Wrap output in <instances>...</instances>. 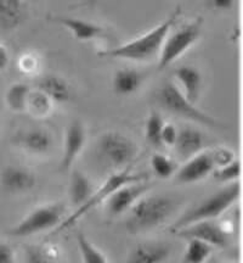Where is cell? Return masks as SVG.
<instances>
[{
	"mask_svg": "<svg viewBox=\"0 0 243 263\" xmlns=\"http://www.w3.org/2000/svg\"><path fill=\"white\" fill-rule=\"evenodd\" d=\"M181 14V9L176 8L172 15L166 21L156 26L150 32L145 33L141 37L134 39L129 43L112 49V50L101 51L100 57L113 58V59H124L130 61H150L159 55L160 48H162L164 39L168 33L172 31L174 24L178 20V16Z\"/></svg>",
	"mask_w": 243,
	"mask_h": 263,
	"instance_id": "cell-1",
	"label": "cell"
},
{
	"mask_svg": "<svg viewBox=\"0 0 243 263\" xmlns=\"http://www.w3.org/2000/svg\"><path fill=\"white\" fill-rule=\"evenodd\" d=\"M174 199L164 195L141 196L130 207L127 229L131 234L149 232L163 224L175 210Z\"/></svg>",
	"mask_w": 243,
	"mask_h": 263,
	"instance_id": "cell-2",
	"label": "cell"
},
{
	"mask_svg": "<svg viewBox=\"0 0 243 263\" xmlns=\"http://www.w3.org/2000/svg\"><path fill=\"white\" fill-rule=\"evenodd\" d=\"M156 99L164 111L174 115V116L181 117L184 120L191 121V122L209 128H220L221 126L214 117L209 116L208 114L197 108L196 104H192L179 89L178 85L173 82L164 83L157 93Z\"/></svg>",
	"mask_w": 243,
	"mask_h": 263,
	"instance_id": "cell-3",
	"label": "cell"
},
{
	"mask_svg": "<svg viewBox=\"0 0 243 263\" xmlns=\"http://www.w3.org/2000/svg\"><path fill=\"white\" fill-rule=\"evenodd\" d=\"M239 196V185L237 183H232L225 188L220 189L207 199L203 200L201 203L192 207L191 210L184 213L180 217L173 230L183 228L195 222L206 221V219H213L222 215L230 206L234 203Z\"/></svg>",
	"mask_w": 243,
	"mask_h": 263,
	"instance_id": "cell-4",
	"label": "cell"
},
{
	"mask_svg": "<svg viewBox=\"0 0 243 263\" xmlns=\"http://www.w3.org/2000/svg\"><path fill=\"white\" fill-rule=\"evenodd\" d=\"M147 178H149V174L133 173L129 166L121 170L120 172L113 174V176H111L110 178H108L106 182L101 185V188H98L96 192H93L89 199H88L83 205L78 207V210L73 213V215L68 217L67 219H65L64 222L60 223V224L56 227V229L54 230V234H57V233L62 232V230L70 228V227L73 226L78 219H80L82 217L85 215V213L89 212L91 209H94V207H96L98 203H101L103 201H105V200H107L111 194H112L116 189L119 188V186L128 183L147 180Z\"/></svg>",
	"mask_w": 243,
	"mask_h": 263,
	"instance_id": "cell-5",
	"label": "cell"
},
{
	"mask_svg": "<svg viewBox=\"0 0 243 263\" xmlns=\"http://www.w3.org/2000/svg\"><path fill=\"white\" fill-rule=\"evenodd\" d=\"M201 29L202 18H197L191 24L183 26L178 31H170L164 39L159 51V70H166L174 61L178 60L184 52L189 50L201 35Z\"/></svg>",
	"mask_w": 243,
	"mask_h": 263,
	"instance_id": "cell-6",
	"label": "cell"
},
{
	"mask_svg": "<svg viewBox=\"0 0 243 263\" xmlns=\"http://www.w3.org/2000/svg\"><path fill=\"white\" fill-rule=\"evenodd\" d=\"M65 206L62 203H49L37 207L9 232L10 235L16 238H26L45 230L56 228L62 221Z\"/></svg>",
	"mask_w": 243,
	"mask_h": 263,
	"instance_id": "cell-7",
	"label": "cell"
},
{
	"mask_svg": "<svg viewBox=\"0 0 243 263\" xmlns=\"http://www.w3.org/2000/svg\"><path fill=\"white\" fill-rule=\"evenodd\" d=\"M98 151L114 167H128L137 155V146L119 132H107L98 140Z\"/></svg>",
	"mask_w": 243,
	"mask_h": 263,
	"instance_id": "cell-8",
	"label": "cell"
},
{
	"mask_svg": "<svg viewBox=\"0 0 243 263\" xmlns=\"http://www.w3.org/2000/svg\"><path fill=\"white\" fill-rule=\"evenodd\" d=\"M173 232L184 239L196 238L215 248H225L228 245V233L222 226L216 224L212 219L195 222Z\"/></svg>",
	"mask_w": 243,
	"mask_h": 263,
	"instance_id": "cell-9",
	"label": "cell"
},
{
	"mask_svg": "<svg viewBox=\"0 0 243 263\" xmlns=\"http://www.w3.org/2000/svg\"><path fill=\"white\" fill-rule=\"evenodd\" d=\"M152 188V184L146 180L128 183L114 190L108 197V211L111 215L118 216L124 213Z\"/></svg>",
	"mask_w": 243,
	"mask_h": 263,
	"instance_id": "cell-10",
	"label": "cell"
},
{
	"mask_svg": "<svg viewBox=\"0 0 243 263\" xmlns=\"http://www.w3.org/2000/svg\"><path fill=\"white\" fill-rule=\"evenodd\" d=\"M214 168L211 151H199L195 156L186 160V163L176 173V179L183 184L196 183L205 179Z\"/></svg>",
	"mask_w": 243,
	"mask_h": 263,
	"instance_id": "cell-11",
	"label": "cell"
},
{
	"mask_svg": "<svg viewBox=\"0 0 243 263\" xmlns=\"http://www.w3.org/2000/svg\"><path fill=\"white\" fill-rule=\"evenodd\" d=\"M85 143H87V132H85L84 124L80 121L71 122L66 130L64 156L61 160L62 171L67 172L72 168L77 157L84 149Z\"/></svg>",
	"mask_w": 243,
	"mask_h": 263,
	"instance_id": "cell-12",
	"label": "cell"
},
{
	"mask_svg": "<svg viewBox=\"0 0 243 263\" xmlns=\"http://www.w3.org/2000/svg\"><path fill=\"white\" fill-rule=\"evenodd\" d=\"M3 189L9 194H22L32 190L37 184V178L31 171L24 167L9 166L0 177Z\"/></svg>",
	"mask_w": 243,
	"mask_h": 263,
	"instance_id": "cell-13",
	"label": "cell"
},
{
	"mask_svg": "<svg viewBox=\"0 0 243 263\" xmlns=\"http://www.w3.org/2000/svg\"><path fill=\"white\" fill-rule=\"evenodd\" d=\"M27 0H0V31L11 32L27 18Z\"/></svg>",
	"mask_w": 243,
	"mask_h": 263,
	"instance_id": "cell-14",
	"label": "cell"
},
{
	"mask_svg": "<svg viewBox=\"0 0 243 263\" xmlns=\"http://www.w3.org/2000/svg\"><path fill=\"white\" fill-rule=\"evenodd\" d=\"M49 20L52 22L64 26L67 28L73 37L77 41L80 42H89L93 39L100 37L104 33V28L101 26L93 22L84 21V20H79L75 17H68V16H50Z\"/></svg>",
	"mask_w": 243,
	"mask_h": 263,
	"instance_id": "cell-15",
	"label": "cell"
},
{
	"mask_svg": "<svg viewBox=\"0 0 243 263\" xmlns=\"http://www.w3.org/2000/svg\"><path fill=\"white\" fill-rule=\"evenodd\" d=\"M37 89L44 93L52 103L66 104L72 100V88L67 81L56 74H45L37 81Z\"/></svg>",
	"mask_w": 243,
	"mask_h": 263,
	"instance_id": "cell-16",
	"label": "cell"
},
{
	"mask_svg": "<svg viewBox=\"0 0 243 263\" xmlns=\"http://www.w3.org/2000/svg\"><path fill=\"white\" fill-rule=\"evenodd\" d=\"M175 78L181 84L184 95L192 104H196L198 101L199 95H201L203 84L201 72L193 66L184 65L175 70Z\"/></svg>",
	"mask_w": 243,
	"mask_h": 263,
	"instance_id": "cell-17",
	"label": "cell"
},
{
	"mask_svg": "<svg viewBox=\"0 0 243 263\" xmlns=\"http://www.w3.org/2000/svg\"><path fill=\"white\" fill-rule=\"evenodd\" d=\"M174 146L181 159L189 160L190 157L195 156L196 154L202 151L205 146V137L201 132L195 128H183L181 130H179Z\"/></svg>",
	"mask_w": 243,
	"mask_h": 263,
	"instance_id": "cell-18",
	"label": "cell"
},
{
	"mask_svg": "<svg viewBox=\"0 0 243 263\" xmlns=\"http://www.w3.org/2000/svg\"><path fill=\"white\" fill-rule=\"evenodd\" d=\"M19 145L32 155H45L52 147V137L40 128L28 129L19 137Z\"/></svg>",
	"mask_w": 243,
	"mask_h": 263,
	"instance_id": "cell-19",
	"label": "cell"
},
{
	"mask_svg": "<svg viewBox=\"0 0 243 263\" xmlns=\"http://www.w3.org/2000/svg\"><path fill=\"white\" fill-rule=\"evenodd\" d=\"M169 248L162 242L140 244L131 250L128 261L133 263H158L169 257Z\"/></svg>",
	"mask_w": 243,
	"mask_h": 263,
	"instance_id": "cell-20",
	"label": "cell"
},
{
	"mask_svg": "<svg viewBox=\"0 0 243 263\" xmlns=\"http://www.w3.org/2000/svg\"><path fill=\"white\" fill-rule=\"evenodd\" d=\"M144 83V74L134 68H121L113 76V91L121 97L134 94Z\"/></svg>",
	"mask_w": 243,
	"mask_h": 263,
	"instance_id": "cell-21",
	"label": "cell"
},
{
	"mask_svg": "<svg viewBox=\"0 0 243 263\" xmlns=\"http://www.w3.org/2000/svg\"><path fill=\"white\" fill-rule=\"evenodd\" d=\"M93 184L80 171H73L70 182V199L75 206H82L93 194Z\"/></svg>",
	"mask_w": 243,
	"mask_h": 263,
	"instance_id": "cell-22",
	"label": "cell"
},
{
	"mask_svg": "<svg viewBox=\"0 0 243 263\" xmlns=\"http://www.w3.org/2000/svg\"><path fill=\"white\" fill-rule=\"evenodd\" d=\"M29 93L31 88L27 84L21 82L11 84L5 93V103L14 112H22L27 108Z\"/></svg>",
	"mask_w": 243,
	"mask_h": 263,
	"instance_id": "cell-23",
	"label": "cell"
},
{
	"mask_svg": "<svg viewBox=\"0 0 243 263\" xmlns=\"http://www.w3.org/2000/svg\"><path fill=\"white\" fill-rule=\"evenodd\" d=\"M189 244L184 254L183 262L185 263H202L209 257L212 248L209 244L196 238H189Z\"/></svg>",
	"mask_w": 243,
	"mask_h": 263,
	"instance_id": "cell-24",
	"label": "cell"
},
{
	"mask_svg": "<svg viewBox=\"0 0 243 263\" xmlns=\"http://www.w3.org/2000/svg\"><path fill=\"white\" fill-rule=\"evenodd\" d=\"M77 244L79 249L82 259L87 263H105L107 258L100 250L91 244L90 240L84 235L83 232H77Z\"/></svg>",
	"mask_w": 243,
	"mask_h": 263,
	"instance_id": "cell-25",
	"label": "cell"
},
{
	"mask_svg": "<svg viewBox=\"0 0 243 263\" xmlns=\"http://www.w3.org/2000/svg\"><path fill=\"white\" fill-rule=\"evenodd\" d=\"M52 104L54 103L43 91L38 89L35 91L31 90L26 110H28L34 117H45L50 112Z\"/></svg>",
	"mask_w": 243,
	"mask_h": 263,
	"instance_id": "cell-26",
	"label": "cell"
},
{
	"mask_svg": "<svg viewBox=\"0 0 243 263\" xmlns=\"http://www.w3.org/2000/svg\"><path fill=\"white\" fill-rule=\"evenodd\" d=\"M151 167L154 176L160 179H168L175 173L176 163L170 157L163 154H154L151 159Z\"/></svg>",
	"mask_w": 243,
	"mask_h": 263,
	"instance_id": "cell-27",
	"label": "cell"
},
{
	"mask_svg": "<svg viewBox=\"0 0 243 263\" xmlns=\"http://www.w3.org/2000/svg\"><path fill=\"white\" fill-rule=\"evenodd\" d=\"M164 121L157 111H152L146 121L145 134L147 143L151 145L158 147L162 145L160 143V132H162Z\"/></svg>",
	"mask_w": 243,
	"mask_h": 263,
	"instance_id": "cell-28",
	"label": "cell"
},
{
	"mask_svg": "<svg viewBox=\"0 0 243 263\" xmlns=\"http://www.w3.org/2000/svg\"><path fill=\"white\" fill-rule=\"evenodd\" d=\"M213 177L220 183H229L236 180L241 174V163L239 161L234 160L225 166L216 167L213 170Z\"/></svg>",
	"mask_w": 243,
	"mask_h": 263,
	"instance_id": "cell-29",
	"label": "cell"
},
{
	"mask_svg": "<svg viewBox=\"0 0 243 263\" xmlns=\"http://www.w3.org/2000/svg\"><path fill=\"white\" fill-rule=\"evenodd\" d=\"M211 155L215 168L216 167L225 166V164H228L235 160V154L230 149H228V147H216V149L211 151Z\"/></svg>",
	"mask_w": 243,
	"mask_h": 263,
	"instance_id": "cell-30",
	"label": "cell"
},
{
	"mask_svg": "<svg viewBox=\"0 0 243 263\" xmlns=\"http://www.w3.org/2000/svg\"><path fill=\"white\" fill-rule=\"evenodd\" d=\"M27 261L28 262H49L54 259V256H51V252L48 249L42 248H28L27 249Z\"/></svg>",
	"mask_w": 243,
	"mask_h": 263,
	"instance_id": "cell-31",
	"label": "cell"
},
{
	"mask_svg": "<svg viewBox=\"0 0 243 263\" xmlns=\"http://www.w3.org/2000/svg\"><path fill=\"white\" fill-rule=\"evenodd\" d=\"M179 130L172 123H164L162 132H160V143L162 145L174 146Z\"/></svg>",
	"mask_w": 243,
	"mask_h": 263,
	"instance_id": "cell-32",
	"label": "cell"
},
{
	"mask_svg": "<svg viewBox=\"0 0 243 263\" xmlns=\"http://www.w3.org/2000/svg\"><path fill=\"white\" fill-rule=\"evenodd\" d=\"M19 68H21L22 72H26V73L34 72L35 68H37V59L33 57V55H24V57L19 59Z\"/></svg>",
	"mask_w": 243,
	"mask_h": 263,
	"instance_id": "cell-33",
	"label": "cell"
},
{
	"mask_svg": "<svg viewBox=\"0 0 243 263\" xmlns=\"http://www.w3.org/2000/svg\"><path fill=\"white\" fill-rule=\"evenodd\" d=\"M15 261V251L11 246L0 241V263H12Z\"/></svg>",
	"mask_w": 243,
	"mask_h": 263,
	"instance_id": "cell-34",
	"label": "cell"
},
{
	"mask_svg": "<svg viewBox=\"0 0 243 263\" xmlns=\"http://www.w3.org/2000/svg\"><path fill=\"white\" fill-rule=\"evenodd\" d=\"M206 3L213 10L226 11V10L232 9V6L235 4V0H206Z\"/></svg>",
	"mask_w": 243,
	"mask_h": 263,
	"instance_id": "cell-35",
	"label": "cell"
},
{
	"mask_svg": "<svg viewBox=\"0 0 243 263\" xmlns=\"http://www.w3.org/2000/svg\"><path fill=\"white\" fill-rule=\"evenodd\" d=\"M8 64H9V52L2 44H0V71L6 68Z\"/></svg>",
	"mask_w": 243,
	"mask_h": 263,
	"instance_id": "cell-36",
	"label": "cell"
}]
</instances>
